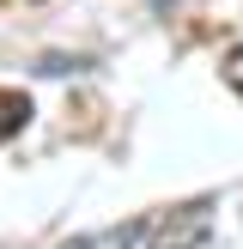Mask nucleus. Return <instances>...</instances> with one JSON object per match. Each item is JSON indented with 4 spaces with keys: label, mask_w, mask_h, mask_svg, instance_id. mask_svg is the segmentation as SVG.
Returning a JSON list of instances; mask_svg holds the SVG:
<instances>
[{
    "label": "nucleus",
    "mask_w": 243,
    "mask_h": 249,
    "mask_svg": "<svg viewBox=\"0 0 243 249\" xmlns=\"http://www.w3.org/2000/svg\"><path fill=\"white\" fill-rule=\"evenodd\" d=\"M207 237H213V207L207 201H189L152 225V249H201Z\"/></svg>",
    "instance_id": "obj_1"
},
{
    "label": "nucleus",
    "mask_w": 243,
    "mask_h": 249,
    "mask_svg": "<svg viewBox=\"0 0 243 249\" xmlns=\"http://www.w3.org/2000/svg\"><path fill=\"white\" fill-rule=\"evenodd\" d=\"M140 237H152L146 219H122V225H104V231H85V237H67L61 249H140Z\"/></svg>",
    "instance_id": "obj_2"
},
{
    "label": "nucleus",
    "mask_w": 243,
    "mask_h": 249,
    "mask_svg": "<svg viewBox=\"0 0 243 249\" xmlns=\"http://www.w3.org/2000/svg\"><path fill=\"white\" fill-rule=\"evenodd\" d=\"M24 122H31V97L24 91H0V140H12Z\"/></svg>",
    "instance_id": "obj_3"
}]
</instances>
